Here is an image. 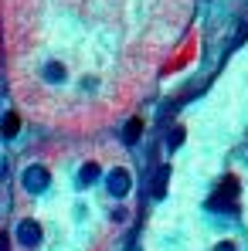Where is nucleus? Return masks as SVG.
I'll use <instances>...</instances> for the list:
<instances>
[{
  "label": "nucleus",
  "instance_id": "f03ea898",
  "mask_svg": "<svg viewBox=\"0 0 248 251\" xmlns=\"http://www.w3.org/2000/svg\"><path fill=\"white\" fill-rule=\"evenodd\" d=\"M24 187L31 190V194H41L44 187H48V170L44 167H31L24 173Z\"/></svg>",
  "mask_w": 248,
  "mask_h": 251
},
{
  "label": "nucleus",
  "instance_id": "39448f33",
  "mask_svg": "<svg viewBox=\"0 0 248 251\" xmlns=\"http://www.w3.org/2000/svg\"><path fill=\"white\" fill-rule=\"evenodd\" d=\"M44 78H48V82H61V78H65V68H61L58 61H51V65L44 68Z\"/></svg>",
  "mask_w": 248,
  "mask_h": 251
},
{
  "label": "nucleus",
  "instance_id": "f257e3e1",
  "mask_svg": "<svg viewBox=\"0 0 248 251\" xmlns=\"http://www.w3.org/2000/svg\"><path fill=\"white\" fill-rule=\"evenodd\" d=\"M17 241H21L24 248L41 245V224H38V221H21V227H17Z\"/></svg>",
  "mask_w": 248,
  "mask_h": 251
},
{
  "label": "nucleus",
  "instance_id": "0eeeda50",
  "mask_svg": "<svg viewBox=\"0 0 248 251\" xmlns=\"http://www.w3.org/2000/svg\"><path fill=\"white\" fill-rule=\"evenodd\" d=\"M139 129H143V123H139V119H129V123H126V143H136Z\"/></svg>",
  "mask_w": 248,
  "mask_h": 251
},
{
  "label": "nucleus",
  "instance_id": "20e7f679",
  "mask_svg": "<svg viewBox=\"0 0 248 251\" xmlns=\"http://www.w3.org/2000/svg\"><path fill=\"white\" fill-rule=\"evenodd\" d=\"M166 176H170V167H160L157 180H153V197H164V190H166Z\"/></svg>",
  "mask_w": 248,
  "mask_h": 251
},
{
  "label": "nucleus",
  "instance_id": "423d86ee",
  "mask_svg": "<svg viewBox=\"0 0 248 251\" xmlns=\"http://www.w3.org/2000/svg\"><path fill=\"white\" fill-rule=\"evenodd\" d=\"M79 180H82L85 187H88V183H95V180H99V167H92V163H88V167H82Z\"/></svg>",
  "mask_w": 248,
  "mask_h": 251
},
{
  "label": "nucleus",
  "instance_id": "7ed1b4c3",
  "mask_svg": "<svg viewBox=\"0 0 248 251\" xmlns=\"http://www.w3.org/2000/svg\"><path fill=\"white\" fill-rule=\"evenodd\" d=\"M109 194L112 197H126L129 194V173L126 170H112L109 173Z\"/></svg>",
  "mask_w": 248,
  "mask_h": 251
}]
</instances>
